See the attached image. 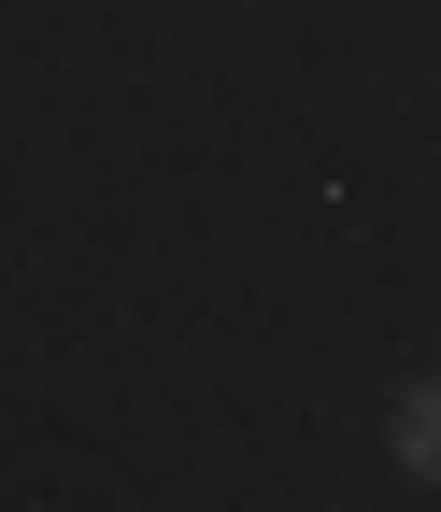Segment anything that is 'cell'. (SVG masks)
Returning <instances> with one entry per match:
<instances>
[{
	"instance_id": "1",
	"label": "cell",
	"mask_w": 441,
	"mask_h": 512,
	"mask_svg": "<svg viewBox=\"0 0 441 512\" xmlns=\"http://www.w3.org/2000/svg\"><path fill=\"white\" fill-rule=\"evenodd\" d=\"M385 441H399V484H427V498H441V370L385 413Z\"/></svg>"
}]
</instances>
